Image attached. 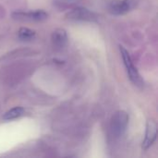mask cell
Returning a JSON list of instances; mask_svg holds the SVG:
<instances>
[{
	"label": "cell",
	"instance_id": "6da1fadb",
	"mask_svg": "<svg viewBox=\"0 0 158 158\" xmlns=\"http://www.w3.org/2000/svg\"><path fill=\"white\" fill-rule=\"evenodd\" d=\"M129 123V115L123 110L117 111L111 119V132L113 136L118 138L123 135Z\"/></svg>",
	"mask_w": 158,
	"mask_h": 158
},
{
	"label": "cell",
	"instance_id": "7a4b0ae2",
	"mask_svg": "<svg viewBox=\"0 0 158 158\" xmlns=\"http://www.w3.org/2000/svg\"><path fill=\"white\" fill-rule=\"evenodd\" d=\"M119 50H120V53H121V56H122V58H123V61L126 66V69H127V71H128L131 81L137 86H143V81L140 73L138 72L137 69L133 66L132 60H131V57L129 52L121 45H119Z\"/></svg>",
	"mask_w": 158,
	"mask_h": 158
},
{
	"label": "cell",
	"instance_id": "3957f363",
	"mask_svg": "<svg viewBox=\"0 0 158 158\" xmlns=\"http://www.w3.org/2000/svg\"><path fill=\"white\" fill-rule=\"evenodd\" d=\"M138 4V0H114L110 3V12L115 15L125 14L134 8Z\"/></svg>",
	"mask_w": 158,
	"mask_h": 158
},
{
	"label": "cell",
	"instance_id": "277c9868",
	"mask_svg": "<svg viewBox=\"0 0 158 158\" xmlns=\"http://www.w3.org/2000/svg\"><path fill=\"white\" fill-rule=\"evenodd\" d=\"M13 18L17 19L23 20H32V21H42L47 19L48 14L44 10H35L30 12H16L13 13Z\"/></svg>",
	"mask_w": 158,
	"mask_h": 158
},
{
	"label": "cell",
	"instance_id": "5b68a950",
	"mask_svg": "<svg viewBox=\"0 0 158 158\" xmlns=\"http://www.w3.org/2000/svg\"><path fill=\"white\" fill-rule=\"evenodd\" d=\"M69 19H75V20H87V21H92L96 19V15L90 11L87 8L84 7H77L72 9L69 14H68Z\"/></svg>",
	"mask_w": 158,
	"mask_h": 158
},
{
	"label": "cell",
	"instance_id": "8992f818",
	"mask_svg": "<svg viewBox=\"0 0 158 158\" xmlns=\"http://www.w3.org/2000/svg\"><path fill=\"white\" fill-rule=\"evenodd\" d=\"M156 132H157V127L154 120H148L146 124V132H145V138L143 142V149L147 150L156 141Z\"/></svg>",
	"mask_w": 158,
	"mask_h": 158
},
{
	"label": "cell",
	"instance_id": "52a82bcc",
	"mask_svg": "<svg viewBox=\"0 0 158 158\" xmlns=\"http://www.w3.org/2000/svg\"><path fill=\"white\" fill-rule=\"evenodd\" d=\"M53 45L56 48H62L66 45L68 42V35L67 31L64 29H56L51 35Z\"/></svg>",
	"mask_w": 158,
	"mask_h": 158
},
{
	"label": "cell",
	"instance_id": "ba28073f",
	"mask_svg": "<svg viewBox=\"0 0 158 158\" xmlns=\"http://www.w3.org/2000/svg\"><path fill=\"white\" fill-rule=\"evenodd\" d=\"M23 113H24V109L20 106H17V107H14V108L8 110L7 112H6V114L3 116V119L11 120V119L20 117Z\"/></svg>",
	"mask_w": 158,
	"mask_h": 158
},
{
	"label": "cell",
	"instance_id": "9c48e42d",
	"mask_svg": "<svg viewBox=\"0 0 158 158\" xmlns=\"http://www.w3.org/2000/svg\"><path fill=\"white\" fill-rule=\"evenodd\" d=\"M18 36L20 40L23 41H29L31 40L35 36V31L32 30H30L28 28H20L18 32Z\"/></svg>",
	"mask_w": 158,
	"mask_h": 158
}]
</instances>
